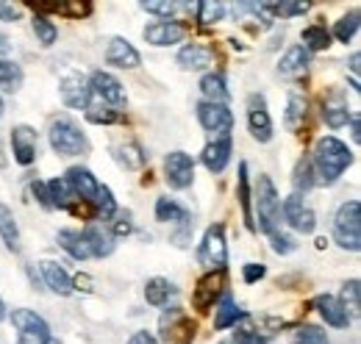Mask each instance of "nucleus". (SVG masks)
Returning a JSON list of instances; mask_svg holds the SVG:
<instances>
[{"mask_svg": "<svg viewBox=\"0 0 361 344\" xmlns=\"http://www.w3.org/2000/svg\"><path fill=\"white\" fill-rule=\"evenodd\" d=\"M231 139H212L206 147H203V153H200V159H203V167L209 172H214V175H220V172L228 167V161H231Z\"/></svg>", "mask_w": 361, "mask_h": 344, "instance_id": "aec40b11", "label": "nucleus"}, {"mask_svg": "<svg viewBox=\"0 0 361 344\" xmlns=\"http://www.w3.org/2000/svg\"><path fill=\"white\" fill-rule=\"evenodd\" d=\"M84 239H87V247H90V256L92 258H106L114 253V236L109 233V228L92 222L87 231H81Z\"/></svg>", "mask_w": 361, "mask_h": 344, "instance_id": "4be33fe9", "label": "nucleus"}, {"mask_svg": "<svg viewBox=\"0 0 361 344\" xmlns=\"http://www.w3.org/2000/svg\"><path fill=\"white\" fill-rule=\"evenodd\" d=\"M92 206H94L97 219H111V216L120 211V209H117V200H114V195H111L109 186H100V189H97V197H94Z\"/></svg>", "mask_w": 361, "mask_h": 344, "instance_id": "58836bf2", "label": "nucleus"}, {"mask_svg": "<svg viewBox=\"0 0 361 344\" xmlns=\"http://www.w3.org/2000/svg\"><path fill=\"white\" fill-rule=\"evenodd\" d=\"M84 114H87V120L94 123V125H111V123H120V120H123V114H120L117 109L106 106V103L97 100L94 94H90V100H87V106H84Z\"/></svg>", "mask_w": 361, "mask_h": 344, "instance_id": "cd10ccee", "label": "nucleus"}, {"mask_svg": "<svg viewBox=\"0 0 361 344\" xmlns=\"http://www.w3.org/2000/svg\"><path fill=\"white\" fill-rule=\"evenodd\" d=\"M317 311H319V317L325 319V325H331V328H348L350 325V311L342 305L339 297H334V295H319L314 300Z\"/></svg>", "mask_w": 361, "mask_h": 344, "instance_id": "a211bd4d", "label": "nucleus"}, {"mask_svg": "<svg viewBox=\"0 0 361 344\" xmlns=\"http://www.w3.org/2000/svg\"><path fill=\"white\" fill-rule=\"evenodd\" d=\"M223 295H226V269H220V272H206V275L197 281L195 292H192V302H195L197 311H209V308H214V305L220 302Z\"/></svg>", "mask_w": 361, "mask_h": 344, "instance_id": "6e6552de", "label": "nucleus"}, {"mask_svg": "<svg viewBox=\"0 0 361 344\" xmlns=\"http://www.w3.org/2000/svg\"><path fill=\"white\" fill-rule=\"evenodd\" d=\"M247 128L253 133V139L262 142V145L272 139V120L264 94H250L247 97Z\"/></svg>", "mask_w": 361, "mask_h": 344, "instance_id": "f8f14e48", "label": "nucleus"}, {"mask_svg": "<svg viewBox=\"0 0 361 344\" xmlns=\"http://www.w3.org/2000/svg\"><path fill=\"white\" fill-rule=\"evenodd\" d=\"M31 189H34L37 200H39L45 209H50V200H47V186H45V183H42V180H34V183H31Z\"/></svg>", "mask_w": 361, "mask_h": 344, "instance_id": "603ef678", "label": "nucleus"}, {"mask_svg": "<svg viewBox=\"0 0 361 344\" xmlns=\"http://www.w3.org/2000/svg\"><path fill=\"white\" fill-rule=\"evenodd\" d=\"M56 242H59V247H61V250H67L75 261H87V258H92L90 247H87V239H84V233H81V231L64 228V231H59Z\"/></svg>", "mask_w": 361, "mask_h": 344, "instance_id": "bb28decb", "label": "nucleus"}, {"mask_svg": "<svg viewBox=\"0 0 361 344\" xmlns=\"http://www.w3.org/2000/svg\"><path fill=\"white\" fill-rule=\"evenodd\" d=\"M47 200H50V209H64V211H73V200H78L73 192H70V186H67V180L64 178H53V180H47Z\"/></svg>", "mask_w": 361, "mask_h": 344, "instance_id": "72a5a7b5", "label": "nucleus"}, {"mask_svg": "<svg viewBox=\"0 0 361 344\" xmlns=\"http://www.w3.org/2000/svg\"><path fill=\"white\" fill-rule=\"evenodd\" d=\"M233 344H264V339L259 333H253V331H236Z\"/></svg>", "mask_w": 361, "mask_h": 344, "instance_id": "3c124183", "label": "nucleus"}, {"mask_svg": "<svg viewBox=\"0 0 361 344\" xmlns=\"http://www.w3.org/2000/svg\"><path fill=\"white\" fill-rule=\"evenodd\" d=\"M47 136H50L53 153H59V156H81V153L90 150L87 133L78 128L70 117H56V120L50 123Z\"/></svg>", "mask_w": 361, "mask_h": 344, "instance_id": "7ed1b4c3", "label": "nucleus"}, {"mask_svg": "<svg viewBox=\"0 0 361 344\" xmlns=\"http://www.w3.org/2000/svg\"><path fill=\"white\" fill-rule=\"evenodd\" d=\"M50 344H61V342H56V339H50Z\"/></svg>", "mask_w": 361, "mask_h": 344, "instance_id": "052dcab7", "label": "nucleus"}, {"mask_svg": "<svg viewBox=\"0 0 361 344\" xmlns=\"http://www.w3.org/2000/svg\"><path fill=\"white\" fill-rule=\"evenodd\" d=\"M281 216L289 222V228H295L298 233H314L317 228V214L312 211V206L300 197V195H289L281 203Z\"/></svg>", "mask_w": 361, "mask_h": 344, "instance_id": "9d476101", "label": "nucleus"}, {"mask_svg": "<svg viewBox=\"0 0 361 344\" xmlns=\"http://www.w3.org/2000/svg\"><path fill=\"white\" fill-rule=\"evenodd\" d=\"M20 17V11H17V6H8V3H0V20H6V23H14Z\"/></svg>", "mask_w": 361, "mask_h": 344, "instance_id": "864d4df0", "label": "nucleus"}, {"mask_svg": "<svg viewBox=\"0 0 361 344\" xmlns=\"http://www.w3.org/2000/svg\"><path fill=\"white\" fill-rule=\"evenodd\" d=\"M114 159H117L120 167H126V170H142V167L147 164L150 153H145V147H142L139 142H126V145H120V147L114 150Z\"/></svg>", "mask_w": 361, "mask_h": 344, "instance_id": "c85d7f7f", "label": "nucleus"}, {"mask_svg": "<svg viewBox=\"0 0 361 344\" xmlns=\"http://www.w3.org/2000/svg\"><path fill=\"white\" fill-rule=\"evenodd\" d=\"M111 219H114V225H111V231H109V233H111L114 239H117V236H128V233H131V214H128V211H117Z\"/></svg>", "mask_w": 361, "mask_h": 344, "instance_id": "09e8293b", "label": "nucleus"}, {"mask_svg": "<svg viewBox=\"0 0 361 344\" xmlns=\"http://www.w3.org/2000/svg\"><path fill=\"white\" fill-rule=\"evenodd\" d=\"M270 247L278 253V256H286V253H292L295 247H298V242L289 236V233H283V231H275L270 233Z\"/></svg>", "mask_w": 361, "mask_h": 344, "instance_id": "49530a36", "label": "nucleus"}, {"mask_svg": "<svg viewBox=\"0 0 361 344\" xmlns=\"http://www.w3.org/2000/svg\"><path fill=\"white\" fill-rule=\"evenodd\" d=\"M42 281H45L47 289L53 295H59V297L73 295V278L67 275V269L59 261H42Z\"/></svg>", "mask_w": 361, "mask_h": 344, "instance_id": "412c9836", "label": "nucleus"}, {"mask_svg": "<svg viewBox=\"0 0 361 344\" xmlns=\"http://www.w3.org/2000/svg\"><path fill=\"white\" fill-rule=\"evenodd\" d=\"M256 214H259L256 231H262L267 236L278 231V225H281V197H278L275 183L267 175H262L259 186H256Z\"/></svg>", "mask_w": 361, "mask_h": 344, "instance_id": "20e7f679", "label": "nucleus"}, {"mask_svg": "<svg viewBox=\"0 0 361 344\" xmlns=\"http://www.w3.org/2000/svg\"><path fill=\"white\" fill-rule=\"evenodd\" d=\"M353 164V153L350 147L336 139V136H322L314 145V156H312V170H314V180L322 186H334L342 172Z\"/></svg>", "mask_w": 361, "mask_h": 344, "instance_id": "f257e3e1", "label": "nucleus"}, {"mask_svg": "<svg viewBox=\"0 0 361 344\" xmlns=\"http://www.w3.org/2000/svg\"><path fill=\"white\" fill-rule=\"evenodd\" d=\"M197 261L209 269V272H220L228 266V245H226V231L223 225H212L200 242V250H197Z\"/></svg>", "mask_w": 361, "mask_h": 344, "instance_id": "39448f33", "label": "nucleus"}, {"mask_svg": "<svg viewBox=\"0 0 361 344\" xmlns=\"http://www.w3.org/2000/svg\"><path fill=\"white\" fill-rule=\"evenodd\" d=\"M92 292V278L90 275H78V278H73V292Z\"/></svg>", "mask_w": 361, "mask_h": 344, "instance_id": "5fc2aeb1", "label": "nucleus"}, {"mask_svg": "<svg viewBox=\"0 0 361 344\" xmlns=\"http://www.w3.org/2000/svg\"><path fill=\"white\" fill-rule=\"evenodd\" d=\"M300 42H303L300 47L306 53H319V50H325L331 44V31L325 25H309V28H303Z\"/></svg>", "mask_w": 361, "mask_h": 344, "instance_id": "c9c22d12", "label": "nucleus"}, {"mask_svg": "<svg viewBox=\"0 0 361 344\" xmlns=\"http://www.w3.org/2000/svg\"><path fill=\"white\" fill-rule=\"evenodd\" d=\"M11 325L17 328V344H50L47 322L31 308H17L11 314Z\"/></svg>", "mask_w": 361, "mask_h": 344, "instance_id": "423d86ee", "label": "nucleus"}, {"mask_svg": "<svg viewBox=\"0 0 361 344\" xmlns=\"http://www.w3.org/2000/svg\"><path fill=\"white\" fill-rule=\"evenodd\" d=\"M322 120H325L328 128H334V130L350 123V109H348V103L342 100V94H331V97L322 103Z\"/></svg>", "mask_w": 361, "mask_h": 344, "instance_id": "a878e982", "label": "nucleus"}, {"mask_svg": "<svg viewBox=\"0 0 361 344\" xmlns=\"http://www.w3.org/2000/svg\"><path fill=\"white\" fill-rule=\"evenodd\" d=\"M145 39L156 47H170L186 39V25H180L176 20H159L153 25L145 28Z\"/></svg>", "mask_w": 361, "mask_h": 344, "instance_id": "2eb2a0df", "label": "nucleus"}, {"mask_svg": "<svg viewBox=\"0 0 361 344\" xmlns=\"http://www.w3.org/2000/svg\"><path fill=\"white\" fill-rule=\"evenodd\" d=\"M173 295H176V286L167 278H150L145 283V300H147V305H153V308L167 305Z\"/></svg>", "mask_w": 361, "mask_h": 344, "instance_id": "2f4dec72", "label": "nucleus"}, {"mask_svg": "<svg viewBox=\"0 0 361 344\" xmlns=\"http://www.w3.org/2000/svg\"><path fill=\"white\" fill-rule=\"evenodd\" d=\"M0 117H3V100H0Z\"/></svg>", "mask_w": 361, "mask_h": 344, "instance_id": "bf43d9fd", "label": "nucleus"}, {"mask_svg": "<svg viewBox=\"0 0 361 344\" xmlns=\"http://www.w3.org/2000/svg\"><path fill=\"white\" fill-rule=\"evenodd\" d=\"M214 311H217V317H214V328H217V331H226L231 325H236L239 319H245V311L233 302L231 295H223L220 302L214 305Z\"/></svg>", "mask_w": 361, "mask_h": 344, "instance_id": "473e14b6", "label": "nucleus"}, {"mask_svg": "<svg viewBox=\"0 0 361 344\" xmlns=\"http://www.w3.org/2000/svg\"><path fill=\"white\" fill-rule=\"evenodd\" d=\"M334 239L342 250L359 253L361 250V203L359 200H348L339 206V211L334 216Z\"/></svg>", "mask_w": 361, "mask_h": 344, "instance_id": "f03ea898", "label": "nucleus"}, {"mask_svg": "<svg viewBox=\"0 0 361 344\" xmlns=\"http://www.w3.org/2000/svg\"><path fill=\"white\" fill-rule=\"evenodd\" d=\"M161 344H192V339H195V322L180 311V308H176L173 314H170V319L164 317L161 319Z\"/></svg>", "mask_w": 361, "mask_h": 344, "instance_id": "4468645a", "label": "nucleus"}, {"mask_svg": "<svg viewBox=\"0 0 361 344\" xmlns=\"http://www.w3.org/2000/svg\"><path fill=\"white\" fill-rule=\"evenodd\" d=\"M31 25H34V34H37V42L42 44V47H50V44L59 39V28L47 20L45 14H34V20H31Z\"/></svg>", "mask_w": 361, "mask_h": 344, "instance_id": "ea45409f", "label": "nucleus"}, {"mask_svg": "<svg viewBox=\"0 0 361 344\" xmlns=\"http://www.w3.org/2000/svg\"><path fill=\"white\" fill-rule=\"evenodd\" d=\"M0 239L6 242V247L11 253L20 250V228H17V219H14V214L3 203H0Z\"/></svg>", "mask_w": 361, "mask_h": 344, "instance_id": "f704fd0d", "label": "nucleus"}, {"mask_svg": "<svg viewBox=\"0 0 361 344\" xmlns=\"http://www.w3.org/2000/svg\"><path fill=\"white\" fill-rule=\"evenodd\" d=\"M11 150H14V159L17 164L23 167H31L39 156V136L31 125H14L11 128Z\"/></svg>", "mask_w": 361, "mask_h": 344, "instance_id": "ddd939ff", "label": "nucleus"}, {"mask_svg": "<svg viewBox=\"0 0 361 344\" xmlns=\"http://www.w3.org/2000/svg\"><path fill=\"white\" fill-rule=\"evenodd\" d=\"M264 275H267V266H264V264H245V269H242L245 283H256V281H262Z\"/></svg>", "mask_w": 361, "mask_h": 344, "instance_id": "8fccbe9b", "label": "nucleus"}, {"mask_svg": "<svg viewBox=\"0 0 361 344\" xmlns=\"http://www.w3.org/2000/svg\"><path fill=\"white\" fill-rule=\"evenodd\" d=\"M164 178L173 189H189L192 180H195V161L189 153L183 150H173L167 159H164Z\"/></svg>", "mask_w": 361, "mask_h": 344, "instance_id": "9b49d317", "label": "nucleus"}, {"mask_svg": "<svg viewBox=\"0 0 361 344\" xmlns=\"http://www.w3.org/2000/svg\"><path fill=\"white\" fill-rule=\"evenodd\" d=\"M0 319H6V305H3V300H0Z\"/></svg>", "mask_w": 361, "mask_h": 344, "instance_id": "13d9d810", "label": "nucleus"}, {"mask_svg": "<svg viewBox=\"0 0 361 344\" xmlns=\"http://www.w3.org/2000/svg\"><path fill=\"white\" fill-rule=\"evenodd\" d=\"M6 167V156H3V147H0V170Z\"/></svg>", "mask_w": 361, "mask_h": 344, "instance_id": "4d7b16f0", "label": "nucleus"}, {"mask_svg": "<svg viewBox=\"0 0 361 344\" xmlns=\"http://www.w3.org/2000/svg\"><path fill=\"white\" fill-rule=\"evenodd\" d=\"M306 111H309V100H306V94L298 92V89H292V92H289V109H286V128H292V130L298 128V125L303 123Z\"/></svg>", "mask_w": 361, "mask_h": 344, "instance_id": "e433bc0d", "label": "nucleus"}, {"mask_svg": "<svg viewBox=\"0 0 361 344\" xmlns=\"http://www.w3.org/2000/svg\"><path fill=\"white\" fill-rule=\"evenodd\" d=\"M306 70H309V53H306L300 44L289 47V50L283 53V59L278 61V73H281L283 78H300Z\"/></svg>", "mask_w": 361, "mask_h": 344, "instance_id": "b1692460", "label": "nucleus"}, {"mask_svg": "<svg viewBox=\"0 0 361 344\" xmlns=\"http://www.w3.org/2000/svg\"><path fill=\"white\" fill-rule=\"evenodd\" d=\"M90 94H94L97 100H103L106 106H111V109H117V111L126 109V89H123V84H120L111 73H103V70L92 73Z\"/></svg>", "mask_w": 361, "mask_h": 344, "instance_id": "1a4fd4ad", "label": "nucleus"}, {"mask_svg": "<svg viewBox=\"0 0 361 344\" xmlns=\"http://www.w3.org/2000/svg\"><path fill=\"white\" fill-rule=\"evenodd\" d=\"M236 197H239V206H242L245 225H247L250 231H256V219H253V195H250V178H247V164H245V161L239 164V178H236Z\"/></svg>", "mask_w": 361, "mask_h": 344, "instance_id": "393cba45", "label": "nucleus"}, {"mask_svg": "<svg viewBox=\"0 0 361 344\" xmlns=\"http://www.w3.org/2000/svg\"><path fill=\"white\" fill-rule=\"evenodd\" d=\"M142 8L145 11H150V14H159V17H164V20H170L176 11L180 8V3H170V0H164V3H156V0H145L142 3Z\"/></svg>", "mask_w": 361, "mask_h": 344, "instance_id": "de8ad7c7", "label": "nucleus"}, {"mask_svg": "<svg viewBox=\"0 0 361 344\" xmlns=\"http://www.w3.org/2000/svg\"><path fill=\"white\" fill-rule=\"evenodd\" d=\"M356 31H359V11L345 14V17L336 20V25H334V37H336L339 42H350V39L356 37Z\"/></svg>", "mask_w": 361, "mask_h": 344, "instance_id": "37998d69", "label": "nucleus"}, {"mask_svg": "<svg viewBox=\"0 0 361 344\" xmlns=\"http://www.w3.org/2000/svg\"><path fill=\"white\" fill-rule=\"evenodd\" d=\"M106 64L120 67V70H134V67L142 64V56H139V50H136L131 42L114 37V39L109 42V50H106Z\"/></svg>", "mask_w": 361, "mask_h": 344, "instance_id": "f3484780", "label": "nucleus"}, {"mask_svg": "<svg viewBox=\"0 0 361 344\" xmlns=\"http://www.w3.org/2000/svg\"><path fill=\"white\" fill-rule=\"evenodd\" d=\"M212 47H206V44H186V47H180L178 53V64L180 70H186V73H197V70H206L209 64H212Z\"/></svg>", "mask_w": 361, "mask_h": 344, "instance_id": "5701e85b", "label": "nucleus"}, {"mask_svg": "<svg viewBox=\"0 0 361 344\" xmlns=\"http://www.w3.org/2000/svg\"><path fill=\"white\" fill-rule=\"evenodd\" d=\"M128 344H156V339H153L147 331H136L134 336L128 339Z\"/></svg>", "mask_w": 361, "mask_h": 344, "instance_id": "6e6d98bb", "label": "nucleus"}, {"mask_svg": "<svg viewBox=\"0 0 361 344\" xmlns=\"http://www.w3.org/2000/svg\"><path fill=\"white\" fill-rule=\"evenodd\" d=\"M223 17H226V6L223 3H214V0L197 3V20H200V25H214Z\"/></svg>", "mask_w": 361, "mask_h": 344, "instance_id": "79ce46f5", "label": "nucleus"}, {"mask_svg": "<svg viewBox=\"0 0 361 344\" xmlns=\"http://www.w3.org/2000/svg\"><path fill=\"white\" fill-rule=\"evenodd\" d=\"M0 86L6 92H17L23 86V70H20V64L0 59Z\"/></svg>", "mask_w": 361, "mask_h": 344, "instance_id": "a19ab883", "label": "nucleus"}, {"mask_svg": "<svg viewBox=\"0 0 361 344\" xmlns=\"http://www.w3.org/2000/svg\"><path fill=\"white\" fill-rule=\"evenodd\" d=\"M359 297H361L359 281H348V283H345V289H342V295H339V300H342V305H345L348 311L359 314V305H361Z\"/></svg>", "mask_w": 361, "mask_h": 344, "instance_id": "a18cd8bd", "label": "nucleus"}, {"mask_svg": "<svg viewBox=\"0 0 361 344\" xmlns=\"http://www.w3.org/2000/svg\"><path fill=\"white\" fill-rule=\"evenodd\" d=\"M59 89H61V100H64V106H70V109H84L87 100H90V81H87L81 73L67 75Z\"/></svg>", "mask_w": 361, "mask_h": 344, "instance_id": "6ab92c4d", "label": "nucleus"}, {"mask_svg": "<svg viewBox=\"0 0 361 344\" xmlns=\"http://www.w3.org/2000/svg\"><path fill=\"white\" fill-rule=\"evenodd\" d=\"M197 120H200L203 130H209L214 139H231L233 114H231V109H228V106L200 100V103H197Z\"/></svg>", "mask_w": 361, "mask_h": 344, "instance_id": "0eeeda50", "label": "nucleus"}, {"mask_svg": "<svg viewBox=\"0 0 361 344\" xmlns=\"http://www.w3.org/2000/svg\"><path fill=\"white\" fill-rule=\"evenodd\" d=\"M292 344H328V336H325V331L317 328V325H303V328L295 331Z\"/></svg>", "mask_w": 361, "mask_h": 344, "instance_id": "c03bdc74", "label": "nucleus"}, {"mask_svg": "<svg viewBox=\"0 0 361 344\" xmlns=\"http://www.w3.org/2000/svg\"><path fill=\"white\" fill-rule=\"evenodd\" d=\"M200 92H203V100H206V103H220V106H226L228 97H231V92H228V86H226V78H223L220 73L203 75Z\"/></svg>", "mask_w": 361, "mask_h": 344, "instance_id": "7c9ffc66", "label": "nucleus"}, {"mask_svg": "<svg viewBox=\"0 0 361 344\" xmlns=\"http://www.w3.org/2000/svg\"><path fill=\"white\" fill-rule=\"evenodd\" d=\"M156 219H159V222H170V225L192 222L189 211L180 206L176 197H159V200H156Z\"/></svg>", "mask_w": 361, "mask_h": 344, "instance_id": "c756f323", "label": "nucleus"}, {"mask_svg": "<svg viewBox=\"0 0 361 344\" xmlns=\"http://www.w3.org/2000/svg\"><path fill=\"white\" fill-rule=\"evenodd\" d=\"M64 180H67L70 192H73L81 203H94L100 183H97V178H94L87 167H73V170L67 172V178H64Z\"/></svg>", "mask_w": 361, "mask_h": 344, "instance_id": "dca6fc26", "label": "nucleus"}, {"mask_svg": "<svg viewBox=\"0 0 361 344\" xmlns=\"http://www.w3.org/2000/svg\"><path fill=\"white\" fill-rule=\"evenodd\" d=\"M314 170H312V159H300L298 167L292 172V186H295V195H306L312 186H314Z\"/></svg>", "mask_w": 361, "mask_h": 344, "instance_id": "4c0bfd02", "label": "nucleus"}]
</instances>
